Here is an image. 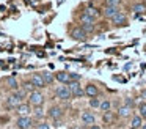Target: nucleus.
<instances>
[{
    "instance_id": "f8f14e48",
    "label": "nucleus",
    "mask_w": 146,
    "mask_h": 129,
    "mask_svg": "<svg viewBox=\"0 0 146 129\" xmlns=\"http://www.w3.org/2000/svg\"><path fill=\"white\" fill-rule=\"evenodd\" d=\"M82 123H83V124H90V126H91V124H94V123H96V116L93 115L91 112H83L82 113Z\"/></svg>"
},
{
    "instance_id": "0eeeda50",
    "label": "nucleus",
    "mask_w": 146,
    "mask_h": 129,
    "mask_svg": "<svg viewBox=\"0 0 146 129\" xmlns=\"http://www.w3.org/2000/svg\"><path fill=\"white\" fill-rule=\"evenodd\" d=\"M130 9H132V13L135 16H138V14H145L146 13V3L145 2H135V3H132V6H130Z\"/></svg>"
},
{
    "instance_id": "393cba45",
    "label": "nucleus",
    "mask_w": 146,
    "mask_h": 129,
    "mask_svg": "<svg viewBox=\"0 0 146 129\" xmlns=\"http://www.w3.org/2000/svg\"><path fill=\"white\" fill-rule=\"evenodd\" d=\"M101 102L102 101L101 99H98V98H91V99H90V107H93V109H99V107H101Z\"/></svg>"
},
{
    "instance_id": "9b49d317",
    "label": "nucleus",
    "mask_w": 146,
    "mask_h": 129,
    "mask_svg": "<svg viewBox=\"0 0 146 129\" xmlns=\"http://www.w3.org/2000/svg\"><path fill=\"white\" fill-rule=\"evenodd\" d=\"M30 80H32V84L35 85L36 88H44L46 87V82H44V79H42L41 74H33Z\"/></svg>"
},
{
    "instance_id": "f03ea898",
    "label": "nucleus",
    "mask_w": 146,
    "mask_h": 129,
    "mask_svg": "<svg viewBox=\"0 0 146 129\" xmlns=\"http://www.w3.org/2000/svg\"><path fill=\"white\" fill-rule=\"evenodd\" d=\"M71 38H72L74 41H79V43H82V41H86L88 33H86V31L83 30L80 25H77V27H74L72 30H71Z\"/></svg>"
},
{
    "instance_id": "ddd939ff",
    "label": "nucleus",
    "mask_w": 146,
    "mask_h": 129,
    "mask_svg": "<svg viewBox=\"0 0 146 129\" xmlns=\"http://www.w3.org/2000/svg\"><path fill=\"white\" fill-rule=\"evenodd\" d=\"M85 13L86 14H90L91 17H94V19H98L99 16L102 14V9H99V8H96V6H93V5H88L85 8Z\"/></svg>"
},
{
    "instance_id": "f3484780",
    "label": "nucleus",
    "mask_w": 146,
    "mask_h": 129,
    "mask_svg": "<svg viewBox=\"0 0 146 129\" xmlns=\"http://www.w3.org/2000/svg\"><path fill=\"white\" fill-rule=\"evenodd\" d=\"M143 124V118L140 115H133L132 116V121H130V126H132V129H140Z\"/></svg>"
},
{
    "instance_id": "6ab92c4d",
    "label": "nucleus",
    "mask_w": 146,
    "mask_h": 129,
    "mask_svg": "<svg viewBox=\"0 0 146 129\" xmlns=\"http://www.w3.org/2000/svg\"><path fill=\"white\" fill-rule=\"evenodd\" d=\"M102 120H104V123L105 124H113L115 123V115H113V112H104V116H102Z\"/></svg>"
},
{
    "instance_id": "b1692460",
    "label": "nucleus",
    "mask_w": 146,
    "mask_h": 129,
    "mask_svg": "<svg viewBox=\"0 0 146 129\" xmlns=\"http://www.w3.org/2000/svg\"><path fill=\"white\" fill-rule=\"evenodd\" d=\"M80 27L83 28V30L86 31V33H93V31H94V28H96V25L94 24H80Z\"/></svg>"
},
{
    "instance_id": "bb28decb",
    "label": "nucleus",
    "mask_w": 146,
    "mask_h": 129,
    "mask_svg": "<svg viewBox=\"0 0 146 129\" xmlns=\"http://www.w3.org/2000/svg\"><path fill=\"white\" fill-rule=\"evenodd\" d=\"M35 88H36V87L32 84V80H30V82H25V84H24V90H25V91H30V93H32Z\"/></svg>"
},
{
    "instance_id": "412c9836",
    "label": "nucleus",
    "mask_w": 146,
    "mask_h": 129,
    "mask_svg": "<svg viewBox=\"0 0 146 129\" xmlns=\"http://www.w3.org/2000/svg\"><path fill=\"white\" fill-rule=\"evenodd\" d=\"M7 85H8V88H10V90H17V88H19V85H17V80L14 77H8L7 79Z\"/></svg>"
},
{
    "instance_id": "39448f33",
    "label": "nucleus",
    "mask_w": 146,
    "mask_h": 129,
    "mask_svg": "<svg viewBox=\"0 0 146 129\" xmlns=\"http://www.w3.org/2000/svg\"><path fill=\"white\" fill-rule=\"evenodd\" d=\"M55 94H57L58 99H63V101H69L72 98V93H71L69 87H58Z\"/></svg>"
},
{
    "instance_id": "9d476101",
    "label": "nucleus",
    "mask_w": 146,
    "mask_h": 129,
    "mask_svg": "<svg viewBox=\"0 0 146 129\" xmlns=\"http://www.w3.org/2000/svg\"><path fill=\"white\" fill-rule=\"evenodd\" d=\"M133 112V107H129V106H121L119 109H118V116L119 118H127V116H130Z\"/></svg>"
},
{
    "instance_id": "a211bd4d",
    "label": "nucleus",
    "mask_w": 146,
    "mask_h": 129,
    "mask_svg": "<svg viewBox=\"0 0 146 129\" xmlns=\"http://www.w3.org/2000/svg\"><path fill=\"white\" fill-rule=\"evenodd\" d=\"M96 21H98V19L91 17V16L86 14L85 11H83L82 16H80V24H94V25H96Z\"/></svg>"
},
{
    "instance_id": "7ed1b4c3",
    "label": "nucleus",
    "mask_w": 146,
    "mask_h": 129,
    "mask_svg": "<svg viewBox=\"0 0 146 129\" xmlns=\"http://www.w3.org/2000/svg\"><path fill=\"white\" fill-rule=\"evenodd\" d=\"M111 25L113 27H121V25H127V16L124 11H118L113 17L110 19Z\"/></svg>"
},
{
    "instance_id": "aec40b11",
    "label": "nucleus",
    "mask_w": 146,
    "mask_h": 129,
    "mask_svg": "<svg viewBox=\"0 0 146 129\" xmlns=\"http://www.w3.org/2000/svg\"><path fill=\"white\" fill-rule=\"evenodd\" d=\"M16 112L19 113V115H27V113L30 112V104H19V106L16 107Z\"/></svg>"
},
{
    "instance_id": "dca6fc26",
    "label": "nucleus",
    "mask_w": 146,
    "mask_h": 129,
    "mask_svg": "<svg viewBox=\"0 0 146 129\" xmlns=\"http://www.w3.org/2000/svg\"><path fill=\"white\" fill-rule=\"evenodd\" d=\"M98 93H99V90H98V87H96V85H93V84L86 85V88H85V94H86V96L94 98V96H98Z\"/></svg>"
},
{
    "instance_id": "6e6552de",
    "label": "nucleus",
    "mask_w": 146,
    "mask_h": 129,
    "mask_svg": "<svg viewBox=\"0 0 146 129\" xmlns=\"http://www.w3.org/2000/svg\"><path fill=\"white\" fill-rule=\"evenodd\" d=\"M118 11H119V8H118V6H108V5H104V8H102V16H104L105 19H111Z\"/></svg>"
},
{
    "instance_id": "f257e3e1",
    "label": "nucleus",
    "mask_w": 146,
    "mask_h": 129,
    "mask_svg": "<svg viewBox=\"0 0 146 129\" xmlns=\"http://www.w3.org/2000/svg\"><path fill=\"white\" fill-rule=\"evenodd\" d=\"M42 102H44V94H42L41 91L33 90L29 96V104L33 107H38V106H42Z\"/></svg>"
},
{
    "instance_id": "72a5a7b5",
    "label": "nucleus",
    "mask_w": 146,
    "mask_h": 129,
    "mask_svg": "<svg viewBox=\"0 0 146 129\" xmlns=\"http://www.w3.org/2000/svg\"><path fill=\"white\" fill-rule=\"evenodd\" d=\"M140 98H141V99H145V101H146V90H143L141 93H140Z\"/></svg>"
},
{
    "instance_id": "1a4fd4ad",
    "label": "nucleus",
    "mask_w": 146,
    "mask_h": 129,
    "mask_svg": "<svg viewBox=\"0 0 146 129\" xmlns=\"http://www.w3.org/2000/svg\"><path fill=\"white\" fill-rule=\"evenodd\" d=\"M49 116H50L52 120H55V121L61 120V116H63V110H61V107H58V106L50 107V109H49Z\"/></svg>"
},
{
    "instance_id": "20e7f679",
    "label": "nucleus",
    "mask_w": 146,
    "mask_h": 129,
    "mask_svg": "<svg viewBox=\"0 0 146 129\" xmlns=\"http://www.w3.org/2000/svg\"><path fill=\"white\" fill-rule=\"evenodd\" d=\"M68 87H69V90H71V93H72V96L74 98H80V96H83V88L80 87V84H79V80H69L68 82Z\"/></svg>"
},
{
    "instance_id": "c756f323",
    "label": "nucleus",
    "mask_w": 146,
    "mask_h": 129,
    "mask_svg": "<svg viewBox=\"0 0 146 129\" xmlns=\"http://www.w3.org/2000/svg\"><path fill=\"white\" fill-rule=\"evenodd\" d=\"M35 116H36V118H41V116H42V109H41V106L36 107V110H35Z\"/></svg>"
},
{
    "instance_id": "4468645a",
    "label": "nucleus",
    "mask_w": 146,
    "mask_h": 129,
    "mask_svg": "<svg viewBox=\"0 0 146 129\" xmlns=\"http://www.w3.org/2000/svg\"><path fill=\"white\" fill-rule=\"evenodd\" d=\"M55 79H57L58 82H61V84H68V82L71 80V76H69V72H66V71H60V72L55 74Z\"/></svg>"
},
{
    "instance_id": "c85d7f7f",
    "label": "nucleus",
    "mask_w": 146,
    "mask_h": 129,
    "mask_svg": "<svg viewBox=\"0 0 146 129\" xmlns=\"http://www.w3.org/2000/svg\"><path fill=\"white\" fill-rule=\"evenodd\" d=\"M140 116L146 120V102H143L141 106H140Z\"/></svg>"
},
{
    "instance_id": "473e14b6",
    "label": "nucleus",
    "mask_w": 146,
    "mask_h": 129,
    "mask_svg": "<svg viewBox=\"0 0 146 129\" xmlns=\"http://www.w3.org/2000/svg\"><path fill=\"white\" fill-rule=\"evenodd\" d=\"M126 106H129V107H133V106H135V102H133L132 99H126Z\"/></svg>"
},
{
    "instance_id": "f704fd0d",
    "label": "nucleus",
    "mask_w": 146,
    "mask_h": 129,
    "mask_svg": "<svg viewBox=\"0 0 146 129\" xmlns=\"http://www.w3.org/2000/svg\"><path fill=\"white\" fill-rule=\"evenodd\" d=\"M90 129H101V126H99V124H91V128H90Z\"/></svg>"
},
{
    "instance_id": "4be33fe9",
    "label": "nucleus",
    "mask_w": 146,
    "mask_h": 129,
    "mask_svg": "<svg viewBox=\"0 0 146 129\" xmlns=\"http://www.w3.org/2000/svg\"><path fill=\"white\" fill-rule=\"evenodd\" d=\"M42 79H44V82H46V85H50V84H54V80H55V76H52L50 72H42Z\"/></svg>"
},
{
    "instance_id": "2eb2a0df",
    "label": "nucleus",
    "mask_w": 146,
    "mask_h": 129,
    "mask_svg": "<svg viewBox=\"0 0 146 129\" xmlns=\"http://www.w3.org/2000/svg\"><path fill=\"white\" fill-rule=\"evenodd\" d=\"M19 104H21V99L17 96H14V94H11V96L7 99V107L8 109H16Z\"/></svg>"
},
{
    "instance_id": "5701e85b",
    "label": "nucleus",
    "mask_w": 146,
    "mask_h": 129,
    "mask_svg": "<svg viewBox=\"0 0 146 129\" xmlns=\"http://www.w3.org/2000/svg\"><path fill=\"white\" fill-rule=\"evenodd\" d=\"M99 109H101L102 112H108V110L111 109V102H110L108 99H104V101L101 102V107H99Z\"/></svg>"
},
{
    "instance_id": "7c9ffc66",
    "label": "nucleus",
    "mask_w": 146,
    "mask_h": 129,
    "mask_svg": "<svg viewBox=\"0 0 146 129\" xmlns=\"http://www.w3.org/2000/svg\"><path fill=\"white\" fill-rule=\"evenodd\" d=\"M36 129H50V126H49L47 123H41V124H38Z\"/></svg>"
},
{
    "instance_id": "2f4dec72",
    "label": "nucleus",
    "mask_w": 146,
    "mask_h": 129,
    "mask_svg": "<svg viewBox=\"0 0 146 129\" xmlns=\"http://www.w3.org/2000/svg\"><path fill=\"white\" fill-rule=\"evenodd\" d=\"M71 76V80H79V79H80V76L79 74H74V72H72V74H69Z\"/></svg>"
},
{
    "instance_id": "a878e982",
    "label": "nucleus",
    "mask_w": 146,
    "mask_h": 129,
    "mask_svg": "<svg viewBox=\"0 0 146 129\" xmlns=\"http://www.w3.org/2000/svg\"><path fill=\"white\" fill-rule=\"evenodd\" d=\"M123 3V0H104V5H108V6H118Z\"/></svg>"
},
{
    "instance_id": "cd10ccee",
    "label": "nucleus",
    "mask_w": 146,
    "mask_h": 129,
    "mask_svg": "<svg viewBox=\"0 0 146 129\" xmlns=\"http://www.w3.org/2000/svg\"><path fill=\"white\" fill-rule=\"evenodd\" d=\"M13 94H14V96H17L21 101H22L24 98H25V91H22V90H14V91H13Z\"/></svg>"
},
{
    "instance_id": "423d86ee",
    "label": "nucleus",
    "mask_w": 146,
    "mask_h": 129,
    "mask_svg": "<svg viewBox=\"0 0 146 129\" xmlns=\"http://www.w3.org/2000/svg\"><path fill=\"white\" fill-rule=\"evenodd\" d=\"M32 126V118L27 115H21L19 118L16 120V128L17 129H29Z\"/></svg>"
},
{
    "instance_id": "c9c22d12",
    "label": "nucleus",
    "mask_w": 146,
    "mask_h": 129,
    "mask_svg": "<svg viewBox=\"0 0 146 129\" xmlns=\"http://www.w3.org/2000/svg\"><path fill=\"white\" fill-rule=\"evenodd\" d=\"M140 129H146V124H141V128H140Z\"/></svg>"
}]
</instances>
